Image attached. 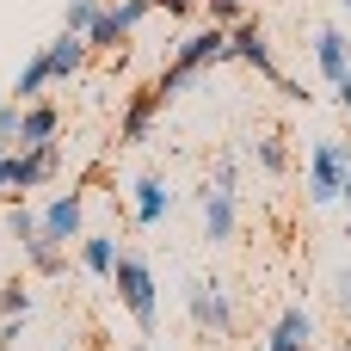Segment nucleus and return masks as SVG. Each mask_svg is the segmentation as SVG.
I'll list each match as a JSON object with an SVG mask.
<instances>
[{"mask_svg": "<svg viewBox=\"0 0 351 351\" xmlns=\"http://www.w3.org/2000/svg\"><path fill=\"white\" fill-rule=\"evenodd\" d=\"M253 154H259V167H265V173H284V160H290L278 136H265V142H253Z\"/></svg>", "mask_w": 351, "mask_h": 351, "instance_id": "obj_17", "label": "nucleus"}, {"mask_svg": "<svg viewBox=\"0 0 351 351\" xmlns=\"http://www.w3.org/2000/svg\"><path fill=\"white\" fill-rule=\"evenodd\" d=\"M160 210H167V185L160 179H136V222L148 228V222H160Z\"/></svg>", "mask_w": 351, "mask_h": 351, "instance_id": "obj_14", "label": "nucleus"}, {"mask_svg": "<svg viewBox=\"0 0 351 351\" xmlns=\"http://www.w3.org/2000/svg\"><path fill=\"white\" fill-rule=\"evenodd\" d=\"M25 253H31V265H37V271H49V278H56V271H62V253H56V247H49V241H43V234H37V241H31V247H25Z\"/></svg>", "mask_w": 351, "mask_h": 351, "instance_id": "obj_18", "label": "nucleus"}, {"mask_svg": "<svg viewBox=\"0 0 351 351\" xmlns=\"http://www.w3.org/2000/svg\"><path fill=\"white\" fill-rule=\"evenodd\" d=\"M160 105H167V99H160V86H142V93L130 99V111H123V130H117V136H123V142H142V136H148V117H154Z\"/></svg>", "mask_w": 351, "mask_h": 351, "instance_id": "obj_10", "label": "nucleus"}, {"mask_svg": "<svg viewBox=\"0 0 351 351\" xmlns=\"http://www.w3.org/2000/svg\"><path fill=\"white\" fill-rule=\"evenodd\" d=\"M234 234V160L216 167V185L204 191V241H228Z\"/></svg>", "mask_w": 351, "mask_h": 351, "instance_id": "obj_3", "label": "nucleus"}, {"mask_svg": "<svg viewBox=\"0 0 351 351\" xmlns=\"http://www.w3.org/2000/svg\"><path fill=\"white\" fill-rule=\"evenodd\" d=\"M339 197H351V173H346V191H339Z\"/></svg>", "mask_w": 351, "mask_h": 351, "instance_id": "obj_28", "label": "nucleus"}, {"mask_svg": "<svg viewBox=\"0 0 351 351\" xmlns=\"http://www.w3.org/2000/svg\"><path fill=\"white\" fill-rule=\"evenodd\" d=\"M154 6H167L173 19H185V12H191V0H154Z\"/></svg>", "mask_w": 351, "mask_h": 351, "instance_id": "obj_25", "label": "nucleus"}, {"mask_svg": "<svg viewBox=\"0 0 351 351\" xmlns=\"http://www.w3.org/2000/svg\"><path fill=\"white\" fill-rule=\"evenodd\" d=\"M19 136V105H0V148Z\"/></svg>", "mask_w": 351, "mask_h": 351, "instance_id": "obj_21", "label": "nucleus"}, {"mask_svg": "<svg viewBox=\"0 0 351 351\" xmlns=\"http://www.w3.org/2000/svg\"><path fill=\"white\" fill-rule=\"evenodd\" d=\"M0 185H6V148H0Z\"/></svg>", "mask_w": 351, "mask_h": 351, "instance_id": "obj_26", "label": "nucleus"}, {"mask_svg": "<svg viewBox=\"0 0 351 351\" xmlns=\"http://www.w3.org/2000/svg\"><path fill=\"white\" fill-rule=\"evenodd\" d=\"M185 308H191V321L204 327V333H228L234 327V308H228V296L216 290V284H185Z\"/></svg>", "mask_w": 351, "mask_h": 351, "instance_id": "obj_4", "label": "nucleus"}, {"mask_svg": "<svg viewBox=\"0 0 351 351\" xmlns=\"http://www.w3.org/2000/svg\"><path fill=\"white\" fill-rule=\"evenodd\" d=\"M37 56H43L49 80H68V74H74V68L86 62V37H68V31H62V37H56V43H43Z\"/></svg>", "mask_w": 351, "mask_h": 351, "instance_id": "obj_8", "label": "nucleus"}, {"mask_svg": "<svg viewBox=\"0 0 351 351\" xmlns=\"http://www.w3.org/2000/svg\"><path fill=\"white\" fill-rule=\"evenodd\" d=\"M80 265H86L93 278H111V265H117V241H111V234H86V241H80Z\"/></svg>", "mask_w": 351, "mask_h": 351, "instance_id": "obj_12", "label": "nucleus"}, {"mask_svg": "<svg viewBox=\"0 0 351 351\" xmlns=\"http://www.w3.org/2000/svg\"><path fill=\"white\" fill-rule=\"evenodd\" d=\"M130 351H148V339H136V346H130Z\"/></svg>", "mask_w": 351, "mask_h": 351, "instance_id": "obj_27", "label": "nucleus"}, {"mask_svg": "<svg viewBox=\"0 0 351 351\" xmlns=\"http://www.w3.org/2000/svg\"><path fill=\"white\" fill-rule=\"evenodd\" d=\"M204 62H228V31H222V25H210V31L185 37V43H179V56H173V68H179L185 80H191Z\"/></svg>", "mask_w": 351, "mask_h": 351, "instance_id": "obj_5", "label": "nucleus"}, {"mask_svg": "<svg viewBox=\"0 0 351 351\" xmlns=\"http://www.w3.org/2000/svg\"><path fill=\"white\" fill-rule=\"evenodd\" d=\"M56 160H62L56 142H49V148H19V154H6V185H12V191H31V185H43V179L56 173Z\"/></svg>", "mask_w": 351, "mask_h": 351, "instance_id": "obj_6", "label": "nucleus"}, {"mask_svg": "<svg viewBox=\"0 0 351 351\" xmlns=\"http://www.w3.org/2000/svg\"><path fill=\"white\" fill-rule=\"evenodd\" d=\"M346 173H351V148H346V142H315L308 197H315V204H333V197L346 191Z\"/></svg>", "mask_w": 351, "mask_h": 351, "instance_id": "obj_2", "label": "nucleus"}, {"mask_svg": "<svg viewBox=\"0 0 351 351\" xmlns=\"http://www.w3.org/2000/svg\"><path fill=\"white\" fill-rule=\"evenodd\" d=\"M56 105H25L19 111V148H49L56 142Z\"/></svg>", "mask_w": 351, "mask_h": 351, "instance_id": "obj_9", "label": "nucleus"}, {"mask_svg": "<svg viewBox=\"0 0 351 351\" xmlns=\"http://www.w3.org/2000/svg\"><path fill=\"white\" fill-rule=\"evenodd\" d=\"M346 12H351V0H346Z\"/></svg>", "mask_w": 351, "mask_h": 351, "instance_id": "obj_29", "label": "nucleus"}, {"mask_svg": "<svg viewBox=\"0 0 351 351\" xmlns=\"http://www.w3.org/2000/svg\"><path fill=\"white\" fill-rule=\"evenodd\" d=\"M228 56H241V62H253V68H265V74H278V62H271V49H265V37H259L253 25H241V31L228 37Z\"/></svg>", "mask_w": 351, "mask_h": 351, "instance_id": "obj_11", "label": "nucleus"}, {"mask_svg": "<svg viewBox=\"0 0 351 351\" xmlns=\"http://www.w3.org/2000/svg\"><path fill=\"white\" fill-rule=\"evenodd\" d=\"M80 210H86V204H80V191H68V197H56V204H49V210L37 216V234H43V241H49V247L62 253V247H68V241L80 234Z\"/></svg>", "mask_w": 351, "mask_h": 351, "instance_id": "obj_7", "label": "nucleus"}, {"mask_svg": "<svg viewBox=\"0 0 351 351\" xmlns=\"http://www.w3.org/2000/svg\"><path fill=\"white\" fill-rule=\"evenodd\" d=\"M0 308H6V321H25V308H31L25 284H6V290H0Z\"/></svg>", "mask_w": 351, "mask_h": 351, "instance_id": "obj_19", "label": "nucleus"}, {"mask_svg": "<svg viewBox=\"0 0 351 351\" xmlns=\"http://www.w3.org/2000/svg\"><path fill=\"white\" fill-rule=\"evenodd\" d=\"M6 222H12V234H19V241H25V247H31V241H37V216H31V210H12V216H6Z\"/></svg>", "mask_w": 351, "mask_h": 351, "instance_id": "obj_20", "label": "nucleus"}, {"mask_svg": "<svg viewBox=\"0 0 351 351\" xmlns=\"http://www.w3.org/2000/svg\"><path fill=\"white\" fill-rule=\"evenodd\" d=\"M315 62H321V74L327 80H346L351 62H346V37L339 31H321V43H315Z\"/></svg>", "mask_w": 351, "mask_h": 351, "instance_id": "obj_13", "label": "nucleus"}, {"mask_svg": "<svg viewBox=\"0 0 351 351\" xmlns=\"http://www.w3.org/2000/svg\"><path fill=\"white\" fill-rule=\"evenodd\" d=\"M302 351H315V346H302Z\"/></svg>", "mask_w": 351, "mask_h": 351, "instance_id": "obj_30", "label": "nucleus"}, {"mask_svg": "<svg viewBox=\"0 0 351 351\" xmlns=\"http://www.w3.org/2000/svg\"><path fill=\"white\" fill-rule=\"evenodd\" d=\"M37 86H49V68H43V56H31V62H25V74H19V86H12V93H19V99H31ZM19 99H12V105H19Z\"/></svg>", "mask_w": 351, "mask_h": 351, "instance_id": "obj_16", "label": "nucleus"}, {"mask_svg": "<svg viewBox=\"0 0 351 351\" xmlns=\"http://www.w3.org/2000/svg\"><path fill=\"white\" fill-rule=\"evenodd\" d=\"M241 12H247V0H210V19H216V25H222V19H241Z\"/></svg>", "mask_w": 351, "mask_h": 351, "instance_id": "obj_22", "label": "nucleus"}, {"mask_svg": "<svg viewBox=\"0 0 351 351\" xmlns=\"http://www.w3.org/2000/svg\"><path fill=\"white\" fill-rule=\"evenodd\" d=\"M99 12H105L99 0H68V12H62V31H68V37H86V31L99 25Z\"/></svg>", "mask_w": 351, "mask_h": 351, "instance_id": "obj_15", "label": "nucleus"}, {"mask_svg": "<svg viewBox=\"0 0 351 351\" xmlns=\"http://www.w3.org/2000/svg\"><path fill=\"white\" fill-rule=\"evenodd\" d=\"M333 290H339V308H351V271H339V284H333Z\"/></svg>", "mask_w": 351, "mask_h": 351, "instance_id": "obj_23", "label": "nucleus"}, {"mask_svg": "<svg viewBox=\"0 0 351 351\" xmlns=\"http://www.w3.org/2000/svg\"><path fill=\"white\" fill-rule=\"evenodd\" d=\"M111 284H117V296H123V308L136 315V327L148 333V327H154V271H148L142 259H130V253H117V265H111Z\"/></svg>", "mask_w": 351, "mask_h": 351, "instance_id": "obj_1", "label": "nucleus"}, {"mask_svg": "<svg viewBox=\"0 0 351 351\" xmlns=\"http://www.w3.org/2000/svg\"><path fill=\"white\" fill-rule=\"evenodd\" d=\"M333 93H339V105H346V117H351V74H346V80H333Z\"/></svg>", "mask_w": 351, "mask_h": 351, "instance_id": "obj_24", "label": "nucleus"}]
</instances>
